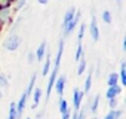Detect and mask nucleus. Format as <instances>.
<instances>
[{
  "label": "nucleus",
  "mask_w": 126,
  "mask_h": 119,
  "mask_svg": "<svg viewBox=\"0 0 126 119\" xmlns=\"http://www.w3.org/2000/svg\"><path fill=\"white\" fill-rule=\"evenodd\" d=\"M62 52H64V40L61 39V40H59V45H58V54H56V60H55V67H56V69H59Z\"/></svg>",
  "instance_id": "nucleus-9"
},
{
  "label": "nucleus",
  "mask_w": 126,
  "mask_h": 119,
  "mask_svg": "<svg viewBox=\"0 0 126 119\" xmlns=\"http://www.w3.org/2000/svg\"><path fill=\"white\" fill-rule=\"evenodd\" d=\"M27 98H28V95H27V92H24V94L21 95L19 101L15 103V107H16V119L21 118V115H22V112H24V107H25V103H27Z\"/></svg>",
  "instance_id": "nucleus-3"
},
{
  "label": "nucleus",
  "mask_w": 126,
  "mask_h": 119,
  "mask_svg": "<svg viewBox=\"0 0 126 119\" xmlns=\"http://www.w3.org/2000/svg\"><path fill=\"white\" fill-rule=\"evenodd\" d=\"M8 17H9V11H8V9H5V11H2V12H0V20H2L3 22L8 20Z\"/></svg>",
  "instance_id": "nucleus-26"
},
{
  "label": "nucleus",
  "mask_w": 126,
  "mask_h": 119,
  "mask_svg": "<svg viewBox=\"0 0 126 119\" xmlns=\"http://www.w3.org/2000/svg\"><path fill=\"white\" fill-rule=\"evenodd\" d=\"M98 103H99V95H96V97L94 98L92 104L89 103V107H91V112H92V113H96V110H98Z\"/></svg>",
  "instance_id": "nucleus-19"
},
{
  "label": "nucleus",
  "mask_w": 126,
  "mask_h": 119,
  "mask_svg": "<svg viewBox=\"0 0 126 119\" xmlns=\"http://www.w3.org/2000/svg\"><path fill=\"white\" fill-rule=\"evenodd\" d=\"M0 86H2V88H8V79L3 75H0Z\"/></svg>",
  "instance_id": "nucleus-27"
},
{
  "label": "nucleus",
  "mask_w": 126,
  "mask_h": 119,
  "mask_svg": "<svg viewBox=\"0 0 126 119\" xmlns=\"http://www.w3.org/2000/svg\"><path fill=\"white\" fill-rule=\"evenodd\" d=\"M85 30H86V25H80V31H79V34H77V45L82 43V40H83V34H85Z\"/></svg>",
  "instance_id": "nucleus-23"
},
{
  "label": "nucleus",
  "mask_w": 126,
  "mask_h": 119,
  "mask_svg": "<svg viewBox=\"0 0 126 119\" xmlns=\"http://www.w3.org/2000/svg\"><path fill=\"white\" fill-rule=\"evenodd\" d=\"M37 2H39V3H40V5H46V3H47V2H49V0H37Z\"/></svg>",
  "instance_id": "nucleus-33"
},
{
  "label": "nucleus",
  "mask_w": 126,
  "mask_h": 119,
  "mask_svg": "<svg viewBox=\"0 0 126 119\" xmlns=\"http://www.w3.org/2000/svg\"><path fill=\"white\" fill-rule=\"evenodd\" d=\"M58 76V69L53 67L52 73H50V78H49V82H47V89H46V98H49L50 92H52V88H53V83H55V79Z\"/></svg>",
  "instance_id": "nucleus-7"
},
{
  "label": "nucleus",
  "mask_w": 126,
  "mask_h": 119,
  "mask_svg": "<svg viewBox=\"0 0 126 119\" xmlns=\"http://www.w3.org/2000/svg\"><path fill=\"white\" fill-rule=\"evenodd\" d=\"M8 119H16V107H15V103H11V107H9V116Z\"/></svg>",
  "instance_id": "nucleus-21"
},
{
  "label": "nucleus",
  "mask_w": 126,
  "mask_h": 119,
  "mask_svg": "<svg viewBox=\"0 0 126 119\" xmlns=\"http://www.w3.org/2000/svg\"><path fill=\"white\" fill-rule=\"evenodd\" d=\"M74 14H76V9H74V8H70V9L65 12V15H64V21H62V28H64V27H65L71 20H73Z\"/></svg>",
  "instance_id": "nucleus-10"
},
{
  "label": "nucleus",
  "mask_w": 126,
  "mask_h": 119,
  "mask_svg": "<svg viewBox=\"0 0 126 119\" xmlns=\"http://www.w3.org/2000/svg\"><path fill=\"white\" fill-rule=\"evenodd\" d=\"M36 79H37V76H36V75H33V76H31V80H30V83H28V88H27V91H25V92H27V95H30V94H31V91L34 89Z\"/></svg>",
  "instance_id": "nucleus-20"
},
{
  "label": "nucleus",
  "mask_w": 126,
  "mask_h": 119,
  "mask_svg": "<svg viewBox=\"0 0 126 119\" xmlns=\"http://www.w3.org/2000/svg\"><path fill=\"white\" fill-rule=\"evenodd\" d=\"M68 110V104H67V101L64 100V98H61L59 100V112H61V115L64 113V112H67Z\"/></svg>",
  "instance_id": "nucleus-22"
},
{
  "label": "nucleus",
  "mask_w": 126,
  "mask_h": 119,
  "mask_svg": "<svg viewBox=\"0 0 126 119\" xmlns=\"http://www.w3.org/2000/svg\"><path fill=\"white\" fill-rule=\"evenodd\" d=\"M91 36H92L94 42L99 40V30H98V24H96V18L95 17H92V21H91Z\"/></svg>",
  "instance_id": "nucleus-6"
},
{
  "label": "nucleus",
  "mask_w": 126,
  "mask_h": 119,
  "mask_svg": "<svg viewBox=\"0 0 126 119\" xmlns=\"http://www.w3.org/2000/svg\"><path fill=\"white\" fill-rule=\"evenodd\" d=\"M117 79H119V75L117 73H111L107 79V85L108 86H113V85H117Z\"/></svg>",
  "instance_id": "nucleus-17"
},
{
  "label": "nucleus",
  "mask_w": 126,
  "mask_h": 119,
  "mask_svg": "<svg viewBox=\"0 0 126 119\" xmlns=\"http://www.w3.org/2000/svg\"><path fill=\"white\" fill-rule=\"evenodd\" d=\"M65 80H67V78H65V76H59V78L56 79V82H55V91H56V94H58L59 97H62V94H64Z\"/></svg>",
  "instance_id": "nucleus-5"
},
{
  "label": "nucleus",
  "mask_w": 126,
  "mask_h": 119,
  "mask_svg": "<svg viewBox=\"0 0 126 119\" xmlns=\"http://www.w3.org/2000/svg\"><path fill=\"white\" fill-rule=\"evenodd\" d=\"M83 57V46H82V43L80 45H77V51H76V61H79V60Z\"/></svg>",
  "instance_id": "nucleus-24"
},
{
  "label": "nucleus",
  "mask_w": 126,
  "mask_h": 119,
  "mask_svg": "<svg viewBox=\"0 0 126 119\" xmlns=\"http://www.w3.org/2000/svg\"><path fill=\"white\" fill-rule=\"evenodd\" d=\"M62 119H70V109H68L67 112L62 113Z\"/></svg>",
  "instance_id": "nucleus-30"
},
{
  "label": "nucleus",
  "mask_w": 126,
  "mask_h": 119,
  "mask_svg": "<svg viewBox=\"0 0 126 119\" xmlns=\"http://www.w3.org/2000/svg\"><path fill=\"white\" fill-rule=\"evenodd\" d=\"M9 5V0H0V6H6Z\"/></svg>",
  "instance_id": "nucleus-31"
},
{
  "label": "nucleus",
  "mask_w": 126,
  "mask_h": 119,
  "mask_svg": "<svg viewBox=\"0 0 126 119\" xmlns=\"http://www.w3.org/2000/svg\"><path fill=\"white\" fill-rule=\"evenodd\" d=\"M71 119H77V110H76V112L73 113V118H71Z\"/></svg>",
  "instance_id": "nucleus-34"
},
{
  "label": "nucleus",
  "mask_w": 126,
  "mask_h": 119,
  "mask_svg": "<svg viewBox=\"0 0 126 119\" xmlns=\"http://www.w3.org/2000/svg\"><path fill=\"white\" fill-rule=\"evenodd\" d=\"M45 52H46V42L43 40V42L39 45V48H37V52H36L37 61H42V60H43V55H45Z\"/></svg>",
  "instance_id": "nucleus-11"
},
{
  "label": "nucleus",
  "mask_w": 126,
  "mask_h": 119,
  "mask_svg": "<svg viewBox=\"0 0 126 119\" xmlns=\"http://www.w3.org/2000/svg\"><path fill=\"white\" fill-rule=\"evenodd\" d=\"M25 2H27V0H19V2H18V8H22L25 5Z\"/></svg>",
  "instance_id": "nucleus-32"
},
{
  "label": "nucleus",
  "mask_w": 126,
  "mask_h": 119,
  "mask_svg": "<svg viewBox=\"0 0 126 119\" xmlns=\"http://www.w3.org/2000/svg\"><path fill=\"white\" fill-rule=\"evenodd\" d=\"M91 86H92V72H89V75H88V78H86L85 91H83V92H89V91H91Z\"/></svg>",
  "instance_id": "nucleus-18"
},
{
  "label": "nucleus",
  "mask_w": 126,
  "mask_h": 119,
  "mask_svg": "<svg viewBox=\"0 0 126 119\" xmlns=\"http://www.w3.org/2000/svg\"><path fill=\"white\" fill-rule=\"evenodd\" d=\"M19 43H21L19 36L12 34V36H9V37L5 40V45H3V46H5L8 51H16V49H18V46H19Z\"/></svg>",
  "instance_id": "nucleus-1"
},
{
  "label": "nucleus",
  "mask_w": 126,
  "mask_h": 119,
  "mask_svg": "<svg viewBox=\"0 0 126 119\" xmlns=\"http://www.w3.org/2000/svg\"><path fill=\"white\" fill-rule=\"evenodd\" d=\"M49 69H50V55L47 54V57H46V60H45V66H43L42 75H43V76H46V75L49 73Z\"/></svg>",
  "instance_id": "nucleus-16"
},
{
  "label": "nucleus",
  "mask_w": 126,
  "mask_h": 119,
  "mask_svg": "<svg viewBox=\"0 0 126 119\" xmlns=\"http://www.w3.org/2000/svg\"><path fill=\"white\" fill-rule=\"evenodd\" d=\"M34 103H33V107H37V104L40 103V98H42V89L40 88H36L34 89Z\"/></svg>",
  "instance_id": "nucleus-15"
},
{
  "label": "nucleus",
  "mask_w": 126,
  "mask_h": 119,
  "mask_svg": "<svg viewBox=\"0 0 126 119\" xmlns=\"http://www.w3.org/2000/svg\"><path fill=\"white\" fill-rule=\"evenodd\" d=\"M79 20H80V11H76V14H74V17H73V20H71L65 27H64V36H68V34H71V33H73V30L76 28V25H77Z\"/></svg>",
  "instance_id": "nucleus-2"
},
{
  "label": "nucleus",
  "mask_w": 126,
  "mask_h": 119,
  "mask_svg": "<svg viewBox=\"0 0 126 119\" xmlns=\"http://www.w3.org/2000/svg\"><path fill=\"white\" fill-rule=\"evenodd\" d=\"M77 63H79V67H77V76H80V75H83V72H85V69H86V60L82 57Z\"/></svg>",
  "instance_id": "nucleus-13"
},
{
  "label": "nucleus",
  "mask_w": 126,
  "mask_h": 119,
  "mask_svg": "<svg viewBox=\"0 0 126 119\" xmlns=\"http://www.w3.org/2000/svg\"><path fill=\"white\" fill-rule=\"evenodd\" d=\"M0 98H2V92H0Z\"/></svg>",
  "instance_id": "nucleus-36"
},
{
  "label": "nucleus",
  "mask_w": 126,
  "mask_h": 119,
  "mask_svg": "<svg viewBox=\"0 0 126 119\" xmlns=\"http://www.w3.org/2000/svg\"><path fill=\"white\" fill-rule=\"evenodd\" d=\"M123 115V110H119V109H113L107 116H105V119H119L120 116Z\"/></svg>",
  "instance_id": "nucleus-12"
},
{
  "label": "nucleus",
  "mask_w": 126,
  "mask_h": 119,
  "mask_svg": "<svg viewBox=\"0 0 126 119\" xmlns=\"http://www.w3.org/2000/svg\"><path fill=\"white\" fill-rule=\"evenodd\" d=\"M102 20H104V22L111 24V14H110L108 11H104V12H102Z\"/></svg>",
  "instance_id": "nucleus-25"
},
{
  "label": "nucleus",
  "mask_w": 126,
  "mask_h": 119,
  "mask_svg": "<svg viewBox=\"0 0 126 119\" xmlns=\"http://www.w3.org/2000/svg\"><path fill=\"white\" fill-rule=\"evenodd\" d=\"M120 2H122V0H117V3H120Z\"/></svg>",
  "instance_id": "nucleus-35"
},
{
  "label": "nucleus",
  "mask_w": 126,
  "mask_h": 119,
  "mask_svg": "<svg viewBox=\"0 0 126 119\" xmlns=\"http://www.w3.org/2000/svg\"><path fill=\"white\" fill-rule=\"evenodd\" d=\"M108 103H110V107H111V109H116V106H117V98H116V97H114V98H110Z\"/></svg>",
  "instance_id": "nucleus-28"
},
{
  "label": "nucleus",
  "mask_w": 126,
  "mask_h": 119,
  "mask_svg": "<svg viewBox=\"0 0 126 119\" xmlns=\"http://www.w3.org/2000/svg\"><path fill=\"white\" fill-rule=\"evenodd\" d=\"M120 92H122V88H120L119 85H113V86H108V89H107V92H105V97L110 100V98L117 97Z\"/></svg>",
  "instance_id": "nucleus-8"
},
{
  "label": "nucleus",
  "mask_w": 126,
  "mask_h": 119,
  "mask_svg": "<svg viewBox=\"0 0 126 119\" xmlns=\"http://www.w3.org/2000/svg\"><path fill=\"white\" fill-rule=\"evenodd\" d=\"M119 76H120L122 85H126V64H125V63H122V66H120V73H119Z\"/></svg>",
  "instance_id": "nucleus-14"
},
{
  "label": "nucleus",
  "mask_w": 126,
  "mask_h": 119,
  "mask_svg": "<svg viewBox=\"0 0 126 119\" xmlns=\"http://www.w3.org/2000/svg\"><path fill=\"white\" fill-rule=\"evenodd\" d=\"M82 100H83V91L74 88V91H73V106H74L76 110L80 109V106H82Z\"/></svg>",
  "instance_id": "nucleus-4"
},
{
  "label": "nucleus",
  "mask_w": 126,
  "mask_h": 119,
  "mask_svg": "<svg viewBox=\"0 0 126 119\" xmlns=\"http://www.w3.org/2000/svg\"><path fill=\"white\" fill-rule=\"evenodd\" d=\"M27 119H31V118H27Z\"/></svg>",
  "instance_id": "nucleus-37"
},
{
  "label": "nucleus",
  "mask_w": 126,
  "mask_h": 119,
  "mask_svg": "<svg viewBox=\"0 0 126 119\" xmlns=\"http://www.w3.org/2000/svg\"><path fill=\"white\" fill-rule=\"evenodd\" d=\"M33 61H34V54L33 52H28V63L31 64Z\"/></svg>",
  "instance_id": "nucleus-29"
}]
</instances>
